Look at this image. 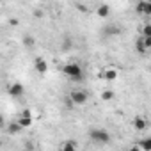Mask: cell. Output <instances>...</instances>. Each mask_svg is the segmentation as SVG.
Segmentation results:
<instances>
[{
  "label": "cell",
  "mask_w": 151,
  "mask_h": 151,
  "mask_svg": "<svg viewBox=\"0 0 151 151\" xmlns=\"http://www.w3.org/2000/svg\"><path fill=\"white\" fill-rule=\"evenodd\" d=\"M139 147H140L142 151H151V137H147V139H144V140H140V144H139Z\"/></svg>",
  "instance_id": "13"
},
{
  "label": "cell",
  "mask_w": 151,
  "mask_h": 151,
  "mask_svg": "<svg viewBox=\"0 0 151 151\" xmlns=\"http://www.w3.org/2000/svg\"><path fill=\"white\" fill-rule=\"evenodd\" d=\"M144 39V45L147 46V48H151V37H142Z\"/></svg>",
  "instance_id": "18"
},
{
  "label": "cell",
  "mask_w": 151,
  "mask_h": 151,
  "mask_svg": "<svg viewBox=\"0 0 151 151\" xmlns=\"http://www.w3.org/2000/svg\"><path fill=\"white\" fill-rule=\"evenodd\" d=\"M89 137H91L93 142H98V144H107V142L110 140L109 132L103 130V128H94V130H91V132H89Z\"/></svg>",
  "instance_id": "2"
},
{
  "label": "cell",
  "mask_w": 151,
  "mask_h": 151,
  "mask_svg": "<svg viewBox=\"0 0 151 151\" xmlns=\"http://www.w3.org/2000/svg\"><path fill=\"white\" fill-rule=\"evenodd\" d=\"M34 69L37 71V73H46V69H48V64H46V60L43 59V57H36L34 59Z\"/></svg>",
  "instance_id": "5"
},
{
  "label": "cell",
  "mask_w": 151,
  "mask_h": 151,
  "mask_svg": "<svg viewBox=\"0 0 151 151\" xmlns=\"http://www.w3.org/2000/svg\"><path fill=\"white\" fill-rule=\"evenodd\" d=\"M34 43H36V41H34V37H32V36H25V37H23V45H25V46L32 48V46H34Z\"/></svg>",
  "instance_id": "17"
},
{
  "label": "cell",
  "mask_w": 151,
  "mask_h": 151,
  "mask_svg": "<svg viewBox=\"0 0 151 151\" xmlns=\"http://www.w3.org/2000/svg\"><path fill=\"white\" fill-rule=\"evenodd\" d=\"M101 77H103L105 80H109V82H114V80L117 78V71H116V69H107L105 73H101Z\"/></svg>",
  "instance_id": "8"
},
{
  "label": "cell",
  "mask_w": 151,
  "mask_h": 151,
  "mask_svg": "<svg viewBox=\"0 0 151 151\" xmlns=\"http://www.w3.org/2000/svg\"><path fill=\"white\" fill-rule=\"evenodd\" d=\"M146 124H147V123H146V119H144V117H140V116H137V117L133 119V128H135V130H144V128H146Z\"/></svg>",
  "instance_id": "9"
},
{
  "label": "cell",
  "mask_w": 151,
  "mask_h": 151,
  "mask_svg": "<svg viewBox=\"0 0 151 151\" xmlns=\"http://www.w3.org/2000/svg\"><path fill=\"white\" fill-rule=\"evenodd\" d=\"M96 14H98L100 18H107V16L110 14V7H109L107 4H101V6L96 9Z\"/></svg>",
  "instance_id": "7"
},
{
  "label": "cell",
  "mask_w": 151,
  "mask_h": 151,
  "mask_svg": "<svg viewBox=\"0 0 151 151\" xmlns=\"http://www.w3.org/2000/svg\"><path fill=\"white\" fill-rule=\"evenodd\" d=\"M101 98H103L105 101H110V100H114V91H110V89L103 91V93H101Z\"/></svg>",
  "instance_id": "15"
},
{
  "label": "cell",
  "mask_w": 151,
  "mask_h": 151,
  "mask_svg": "<svg viewBox=\"0 0 151 151\" xmlns=\"http://www.w3.org/2000/svg\"><path fill=\"white\" fill-rule=\"evenodd\" d=\"M7 130H9V133H20V132L23 130V126L16 121V123H11V124L7 126Z\"/></svg>",
  "instance_id": "12"
},
{
  "label": "cell",
  "mask_w": 151,
  "mask_h": 151,
  "mask_svg": "<svg viewBox=\"0 0 151 151\" xmlns=\"http://www.w3.org/2000/svg\"><path fill=\"white\" fill-rule=\"evenodd\" d=\"M135 48H137V52H139V53H146V50H147V46L144 45V39H142V36H140V39L137 41V45H135Z\"/></svg>",
  "instance_id": "14"
},
{
  "label": "cell",
  "mask_w": 151,
  "mask_h": 151,
  "mask_svg": "<svg viewBox=\"0 0 151 151\" xmlns=\"http://www.w3.org/2000/svg\"><path fill=\"white\" fill-rule=\"evenodd\" d=\"M62 71H64V75L66 77H69L71 80H75V82H80L82 80V68L78 66V64H75V62H69V64H66L64 68H62Z\"/></svg>",
  "instance_id": "1"
},
{
  "label": "cell",
  "mask_w": 151,
  "mask_h": 151,
  "mask_svg": "<svg viewBox=\"0 0 151 151\" xmlns=\"http://www.w3.org/2000/svg\"><path fill=\"white\" fill-rule=\"evenodd\" d=\"M140 36H142V37H151V25H149V23L142 27V30H140Z\"/></svg>",
  "instance_id": "16"
},
{
  "label": "cell",
  "mask_w": 151,
  "mask_h": 151,
  "mask_svg": "<svg viewBox=\"0 0 151 151\" xmlns=\"http://www.w3.org/2000/svg\"><path fill=\"white\" fill-rule=\"evenodd\" d=\"M69 98H71V101H73L75 105H84V103L89 100V94H87L86 91H73V93L69 94Z\"/></svg>",
  "instance_id": "3"
},
{
  "label": "cell",
  "mask_w": 151,
  "mask_h": 151,
  "mask_svg": "<svg viewBox=\"0 0 151 151\" xmlns=\"http://www.w3.org/2000/svg\"><path fill=\"white\" fill-rule=\"evenodd\" d=\"M78 146H77V142H73V140H66L62 146H60V149L62 151H75Z\"/></svg>",
  "instance_id": "10"
},
{
  "label": "cell",
  "mask_w": 151,
  "mask_h": 151,
  "mask_svg": "<svg viewBox=\"0 0 151 151\" xmlns=\"http://www.w3.org/2000/svg\"><path fill=\"white\" fill-rule=\"evenodd\" d=\"M23 93H25V89H23L22 84H13V86L9 87V94H11L13 98H20V96H23Z\"/></svg>",
  "instance_id": "6"
},
{
  "label": "cell",
  "mask_w": 151,
  "mask_h": 151,
  "mask_svg": "<svg viewBox=\"0 0 151 151\" xmlns=\"http://www.w3.org/2000/svg\"><path fill=\"white\" fill-rule=\"evenodd\" d=\"M18 123H20V124H22L23 128H29V126L32 124V116H20Z\"/></svg>",
  "instance_id": "11"
},
{
  "label": "cell",
  "mask_w": 151,
  "mask_h": 151,
  "mask_svg": "<svg viewBox=\"0 0 151 151\" xmlns=\"http://www.w3.org/2000/svg\"><path fill=\"white\" fill-rule=\"evenodd\" d=\"M135 11L140 13V14L151 16V0H139L137 6H135Z\"/></svg>",
  "instance_id": "4"
}]
</instances>
